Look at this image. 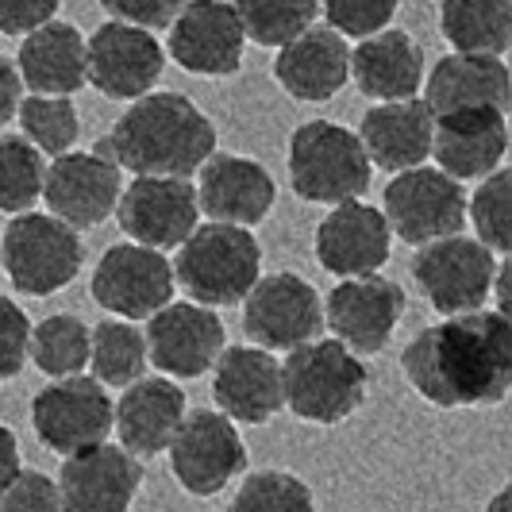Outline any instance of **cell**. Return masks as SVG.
<instances>
[{"instance_id": "cell-1", "label": "cell", "mask_w": 512, "mask_h": 512, "mask_svg": "<svg viewBox=\"0 0 512 512\" xmlns=\"http://www.w3.org/2000/svg\"><path fill=\"white\" fill-rule=\"evenodd\" d=\"M409 385L439 409L501 405L512 389V324L493 312H462L432 324L401 355Z\"/></svg>"}, {"instance_id": "cell-2", "label": "cell", "mask_w": 512, "mask_h": 512, "mask_svg": "<svg viewBox=\"0 0 512 512\" xmlns=\"http://www.w3.org/2000/svg\"><path fill=\"white\" fill-rule=\"evenodd\" d=\"M93 151L135 178L189 181L216 154V124L181 93H147Z\"/></svg>"}, {"instance_id": "cell-3", "label": "cell", "mask_w": 512, "mask_h": 512, "mask_svg": "<svg viewBox=\"0 0 512 512\" xmlns=\"http://www.w3.org/2000/svg\"><path fill=\"white\" fill-rule=\"evenodd\" d=\"M366 366L339 339H308L282 362V397L308 424H343L366 397Z\"/></svg>"}, {"instance_id": "cell-4", "label": "cell", "mask_w": 512, "mask_h": 512, "mask_svg": "<svg viewBox=\"0 0 512 512\" xmlns=\"http://www.w3.org/2000/svg\"><path fill=\"white\" fill-rule=\"evenodd\" d=\"M370 158L359 135L343 124L308 120L289 139V181L293 193L312 205H347L370 189Z\"/></svg>"}, {"instance_id": "cell-5", "label": "cell", "mask_w": 512, "mask_h": 512, "mask_svg": "<svg viewBox=\"0 0 512 512\" xmlns=\"http://www.w3.org/2000/svg\"><path fill=\"white\" fill-rule=\"evenodd\" d=\"M262 251L247 228L235 224H205L181 243L174 262V282L189 293L193 305L220 308L235 305L258 282Z\"/></svg>"}, {"instance_id": "cell-6", "label": "cell", "mask_w": 512, "mask_h": 512, "mask_svg": "<svg viewBox=\"0 0 512 512\" xmlns=\"http://www.w3.org/2000/svg\"><path fill=\"white\" fill-rule=\"evenodd\" d=\"M81 235L47 212H20L0 235V266L24 297H51L81 270Z\"/></svg>"}, {"instance_id": "cell-7", "label": "cell", "mask_w": 512, "mask_h": 512, "mask_svg": "<svg viewBox=\"0 0 512 512\" xmlns=\"http://www.w3.org/2000/svg\"><path fill=\"white\" fill-rule=\"evenodd\" d=\"M409 270L424 293V301L436 312L462 316V312H478L489 301L497 258L478 239L447 235V239L416 247Z\"/></svg>"}, {"instance_id": "cell-8", "label": "cell", "mask_w": 512, "mask_h": 512, "mask_svg": "<svg viewBox=\"0 0 512 512\" xmlns=\"http://www.w3.org/2000/svg\"><path fill=\"white\" fill-rule=\"evenodd\" d=\"M385 224L401 243L424 247L466 228V193L462 181L447 178L436 166L401 170L385 185Z\"/></svg>"}, {"instance_id": "cell-9", "label": "cell", "mask_w": 512, "mask_h": 512, "mask_svg": "<svg viewBox=\"0 0 512 512\" xmlns=\"http://www.w3.org/2000/svg\"><path fill=\"white\" fill-rule=\"evenodd\" d=\"M170 474L193 497H216L247 470V443L224 412H185L181 428L170 439Z\"/></svg>"}, {"instance_id": "cell-10", "label": "cell", "mask_w": 512, "mask_h": 512, "mask_svg": "<svg viewBox=\"0 0 512 512\" xmlns=\"http://www.w3.org/2000/svg\"><path fill=\"white\" fill-rule=\"evenodd\" d=\"M31 428L54 455H77L108 439L112 432V397L97 378H58L31 401Z\"/></svg>"}, {"instance_id": "cell-11", "label": "cell", "mask_w": 512, "mask_h": 512, "mask_svg": "<svg viewBox=\"0 0 512 512\" xmlns=\"http://www.w3.org/2000/svg\"><path fill=\"white\" fill-rule=\"evenodd\" d=\"M243 332L262 351H293L324 328V301L316 285L297 274H266L243 297Z\"/></svg>"}, {"instance_id": "cell-12", "label": "cell", "mask_w": 512, "mask_h": 512, "mask_svg": "<svg viewBox=\"0 0 512 512\" xmlns=\"http://www.w3.org/2000/svg\"><path fill=\"white\" fill-rule=\"evenodd\" d=\"M93 301L120 320H151L174 301V266L162 251L116 243L93 270Z\"/></svg>"}, {"instance_id": "cell-13", "label": "cell", "mask_w": 512, "mask_h": 512, "mask_svg": "<svg viewBox=\"0 0 512 512\" xmlns=\"http://www.w3.org/2000/svg\"><path fill=\"white\" fill-rule=\"evenodd\" d=\"M162 47L154 31L131 24H104L85 39V81L112 101H139L162 77Z\"/></svg>"}, {"instance_id": "cell-14", "label": "cell", "mask_w": 512, "mask_h": 512, "mask_svg": "<svg viewBox=\"0 0 512 512\" xmlns=\"http://www.w3.org/2000/svg\"><path fill=\"white\" fill-rule=\"evenodd\" d=\"M120 181V166L97 151H66L43 174V201L54 220L70 224L74 231L97 228L120 205Z\"/></svg>"}, {"instance_id": "cell-15", "label": "cell", "mask_w": 512, "mask_h": 512, "mask_svg": "<svg viewBox=\"0 0 512 512\" xmlns=\"http://www.w3.org/2000/svg\"><path fill=\"white\" fill-rule=\"evenodd\" d=\"M401 316H405V289L382 274L343 278L328 293V305H324V320L332 328V339H339L359 359L385 351Z\"/></svg>"}, {"instance_id": "cell-16", "label": "cell", "mask_w": 512, "mask_h": 512, "mask_svg": "<svg viewBox=\"0 0 512 512\" xmlns=\"http://www.w3.org/2000/svg\"><path fill=\"white\" fill-rule=\"evenodd\" d=\"M147 362L166 378H201L224 351V324L216 308L170 301L147 320Z\"/></svg>"}, {"instance_id": "cell-17", "label": "cell", "mask_w": 512, "mask_h": 512, "mask_svg": "<svg viewBox=\"0 0 512 512\" xmlns=\"http://www.w3.org/2000/svg\"><path fill=\"white\" fill-rule=\"evenodd\" d=\"M116 220L139 247L151 251L181 247L201 220L197 189L181 178H135L120 193Z\"/></svg>"}, {"instance_id": "cell-18", "label": "cell", "mask_w": 512, "mask_h": 512, "mask_svg": "<svg viewBox=\"0 0 512 512\" xmlns=\"http://www.w3.org/2000/svg\"><path fill=\"white\" fill-rule=\"evenodd\" d=\"M247 35L224 0H189L170 24V54L181 70L201 77H228L243 66Z\"/></svg>"}, {"instance_id": "cell-19", "label": "cell", "mask_w": 512, "mask_h": 512, "mask_svg": "<svg viewBox=\"0 0 512 512\" xmlns=\"http://www.w3.org/2000/svg\"><path fill=\"white\" fill-rule=\"evenodd\" d=\"M54 486L62 512H128L143 486V466L124 447L97 443L62 462Z\"/></svg>"}, {"instance_id": "cell-20", "label": "cell", "mask_w": 512, "mask_h": 512, "mask_svg": "<svg viewBox=\"0 0 512 512\" xmlns=\"http://www.w3.org/2000/svg\"><path fill=\"white\" fill-rule=\"evenodd\" d=\"M509 151V124L497 108H459L436 116L432 128V154L436 170L455 181H482L501 170Z\"/></svg>"}, {"instance_id": "cell-21", "label": "cell", "mask_w": 512, "mask_h": 512, "mask_svg": "<svg viewBox=\"0 0 512 512\" xmlns=\"http://www.w3.org/2000/svg\"><path fill=\"white\" fill-rule=\"evenodd\" d=\"M278 201V185L270 170L243 158V154H212L201 166V185H197V208H205L212 224H235V228H255L270 216Z\"/></svg>"}, {"instance_id": "cell-22", "label": "cell", "mask_w": 512, "mask_h": 512, "mask_svg": "<svg viewBox=\"0 0 512 512\" xmlns=\"http://www.w3.org/2000/svg\"><path fill=\"white\" fill-rule=\"evenodd\" d=\"M212 397L231 424H266L282 412V362L262 347H231L212 362Z\"/></svg>"}, {"instance_id": "cell-23", "label": "cell", "mask_w": 512, "mask_h": 512, "mask_svg": "<svg viewBox=\"0 0 512 512\" xmlns=\"http://www.w3.org/2000/svg\"><path fill=\"white\" fill-rule=\"evenodd\" d=\"M389 224L378 208L347 201L316 228V262L335 278H370L389 262Z\"/></svg>"}, {"instance_id": "cell-24", "label": "cell", "mask_w": 512, "mask_h": 512, "mask_svg": "<svg viewBox=\"0 0 512 512\" xmlns=\"http://www.w3.org/2000/svg\"><path fill=\"white\" fill-rule=\"evenodd\" d=\"M185 420V393L174 378H139L124 385V397L112 409V428L131 459H154L170 447Z\"/></svg>"}, {"instance_id": "cell-25", "label": "cell", "mask_w": 512, "mask_h": 512, "mask_svg": "<svg viewBox=\"0 0 512 512\" xmlns=\"http://www.w3.org/2000/svg\"><path fill=\"white\" fill-rule=\"evenodd\" d=\"M274 77L297 101H332L351 77V51L332 27H308L278 51Z\"/></svg>"}, {"instance_id": "cell-26", "label": "cell", "mask_w": 512, "mask_h": 512, "mask_svg": "<svg viewBox=\"0 0 512 512\" xmlns=\"http://www.w3.org/2000/svg\"><path fill=\"white\" fill-rule=\"evenodd\" d=\"M432 128H436V116L428 112V104L420 97H409V101L374 104L362 116L355 135L370 166L401 174L412 166H424V158L432 154Z\"/></svg>"}, {"instance_id": "cell-27", "label": "cell", "mask_w": 512, "mask_h": 512, "mask_svg": "<svg viewBox=\"0 0 512 512\" xmlns=\"http://www.w3.org/2000/svg\"><path fill=\"white\" fill-rule=\"evenodd\" d=\"M512 77L505 58L489 54H447L439 58L428 85H424V104L432 116H447L459 108H497L509 112Z\"/></svg>"}, {"instance_id": "cell-28", "label": "cell", "mask_w": 512, "mask_h": 512, "mask_svg": "<svg viewBox=\"0 0 512 512\" xmlns=\"http://www.w3.org/2000/svg\"><path fill=\"white\" fill-rule=\"evenodd\" d=\"M351 74L359 81V93L374 101H409L424 81V54L409 31L385 27L378 35H366L359 51H351Z\"/></svg>"}, {"instance_id": "cell-29", "label": "cell", "mask_w": 512, "mask_h": 512, "mask_svg": "<svg viewBox=\"0 0 512 512\" xmlns=\"http://www.w3.org/2000/svg\"><path fill=\"white\" fill-rule=\"evenodd\" d=\"M16 74L24 89L39 97H74L85 85V39L74 24H51L35 27L20 43V62Z\"/></svg>"}, {"instance_id": "cell-30", "label": "cell", "mask_w": 512, "mask_h": 512, "mask_svg": "<svg viewBox=\"0 0 512 512\" xmlns=\"http://www.w3.org/2000/svg\"><path fill=\"white\" fill-rule=\"evenodd\" d=\"M439 31L455 54L501 58L512 43V0H443Z\"/></svg>"}, {"instance_id": "cell-31", "label": "cell", "mask_w": 512, "mask_h": 512, "mask_svg": "<svg viewBox=\"0 0 512 512\" xmlns=\"http://www.w3.org/2000/svg\"><path fill=\"white\" fill-rule=\"evenodd\" d=\"M27 359L54 382L74 378L89 366V328L81 324V316H70V312L47 316L27 335Z\"/></svg>"}, {"instance_id": "cell-32", "label": "cell", "mask_w": 512, "mask_h": 512, "mask_svg": "<svg viewBox=\"0 0 512 512\" xmlns=\"http://www.w3.org/2000/svg\"><path fill=\"white\" fill-rule=\"evenodd\" d=\"M89 366L101 385H131L147 370V339L131 320H101L89 328Z\"/></svg>"}, {"instance_id": "cell-33", "label": "cell", "mask_w": 512, "mask_h": 512, "mask_svg": "<svg viewBox=\"0 0 512 512\" xmlns=\"http://www.w3.org/2000/svg\"><path fill=\"white\" fill-rule=\"evenodd\" d=\"M243 35L258 47H285L301 31L312 27L320 4L316 0H231Z\"/></svg>"}, {"instance_id": "cell-34", "label": "cell", "mask_w": 512, "mask_h": 512, "mask_svg": "<svg viewBox=\"0 0 512 512\" xmlns=\"http://www.w3.org/2000/svg\"><path fill=\"white\" fill-rule=\"evenodd\" d=\"M43 174H47L43 154L24 135H4L0 139V212H12V216L31 212L43 197Z\"/></svg>"}, {"instance_id": "cell-35", "label": "cell", "mask_w": 512, "mask_h": 512, "mask_svg": "<svg viewBox=\"0 0 512 512\" xmlns=\"http://www.w3.org/2000/svg\"><path fill=\"white\" fill-rule=\"evenodd\" d=\"M20 116V128H24V139L35 147L39 154H66L77 143V108L70 97H39L31 93L20 101L16 108Z\"/></svg>"}, {"instance_id": "cell-36", "label": "cell", "mask_w": 512, "mask_h": 512, "mask_svg": "<svg viewBox=\"0 0 512 512\" xmlns=\"http://www.w3.org/2000/svg\"><path fill=\"white\" fill-rule=\"evenodd\" d=\"M228 512H316V501H312V489L297 474L258 470L239 486Z\"/></svg>"}, {"instance_id": "cell-37", "label": "cell", "mask_w": 512, "mask_h": 512, "mask_svg": "<svg viewBox=\"0 0 512 512\" xmlns=\"http://www.w3.org/2000/svg\"><path fill=\"white\" fill-rule=\"evenodd\" d=\"M509 193H512V170H493L489 178H482L478 193L470 197L466 205V220L474 224L478 231V243H486L489 251H509L512 247V205H509Z\"/></svg>"}, {"instance_id": "cell-38", "label": "cell", "mask_w": 512, "mask_h": 512, "mask_svg": "<svg viewBox=\"0 0 512 512\" xmlns=\"http://www.w3.org/2000/svg\"><path fill=\"white\" fill-rule=\"evenodd\" d=\"M316 4L324 8L332 31L355 35V39L385 31L389 20L397 16V8H401V0H316Z\"/></svg>"}, {"instance_id": "cell-39", "label": "cell", "mask_w": 512, "mask_h": 512, "mask_svg": "<svg viewBox=\"0 0 512 512\" xmlns=\"http://www.w3.org/2000/svg\"><path fill=\"white\" fill-rule=\"evenodd\" d=\"M0 512H62L58 486L43 470H16V478L0 489Z\"/></svg>"}, {"instance_id": "cell-40", "label": "cell", "mask_w": 512, "mask_h": 512, "mask_svg": "<svg viewBox=\"0 0 512 512\" xmlns=\"http://www.w3.org/2000/svg\"><path fill=\"white\" fill-rule=\"evenodd\" d=\"M27 335L31 320L12 297H0V382L16 378L27 362Z\"/></svg>"}, {"instance_id": "cell-41", "label": "cell", "mask_w": 512, "mask_h": 512, "mask_svg": "<svg viewBox=\"0 0 512 512\" xmlns=\"http://www.w3.org/2000/svg\"><path fill=\"white\" fill-rule=\"evenodd\" d=\"M185 4H189V0H101V8L116 24L143 27V31H151V27H170Z\"/></svg>"}, {"instance_id": "cell-42", "label": "cell", "mask_w": 512, "mask_h": 512, "mask_svg": "<svg viewBox=\"0 0 512 512\" xmlns=\"http://www.w3.org/2000/svg\"><path fill=\"white\" fill-rule=\"evenodd\" d=\"M62 0H0V35H31L51 24Z\"/></svg>"}, {"instance_id": "cell-43", "label": "cell", "mask_w": 512, "mask_h": 512, "mask_svg": "<svg viewBox=\"0 0 512 512\" xmlns=\"http://www.w3.org/2000/svg\"><path fill=\"white\" fill-rule=\"evenodd\" d=\"M20 101H24V81L16 74V62L0 54V128L16 116Z\"/></svg>"}, {"instance_id": "cell-44", "label": "cell", "mask_w": 512, "mask_h": 512, "mask_svg": "<svg viewBox=\"0 0 512 512\" xmlns=\"http://www.w3.org/2000/svg\"><path fill=\"white\" fill-rule=\"evenodd\" d=\"M16 470H20V443L12 436V428L0 424V489L16 478Z\"/></svg>"}, {"instance_id": "cell-45", "label": "cell", "mask_w": 512, "mask_h": 512, "mask_svg": "<svg viewBox=\"0 0 512 512\" xmlns=\"http://www.w3.org/2000/svg\"><path fill=\"white\" fill-rule=\"evenodd\" d=\"M509 505H512V486H501L497 489V497L489 501L486 512H509Z\"/></svg>"}]
</instances>
